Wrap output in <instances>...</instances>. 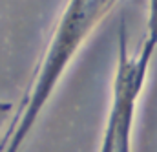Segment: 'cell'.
<instances>
[{
    "label": "cell",
    "instance_id": "7a4b0ae2",
    "mask_svg": "<svg viewBox=\"0 0 157 152\" xmlns=\"http://www.w3.org/2000/svg\"><path fill=\"white\" fill-rule=\"evenodd\" d=\"M154 53L155 48L143 44L141 51L132 55L128 51L124 20L121 22L117 66L112 84V101L99 152H132V130L135 121V110L141 92L144 88V81Z\"/></svg>",
    "mask_w": 157,
    "mask_h": 152
},
{
    "label": "cell",
    "instance_id": "6da1fadb",
    "mask_svg": "<svg viewBox=\"0 0 157 152\" xmlns=\"http://www.w3.org/2000/svg\"><path fill=\"white\" fill-rule=\"evenodd\" d=\"M119 0H68L60 18L51 33L44 57L40 59L31 86L28 88L17 115H13L2 143L0 152H20L29 138L35 123L48 106L57 90L66 68L75 59L82 44L93 30L110 15Z\"/></svg>",
    "mask_w": 157,
    "mask_h": 152
},
{
    "label": "cell",
    "instance_id": "3957f363",
    "mask_svg": "<svg viewBox=\"0 0 157 152\" xmlns=\"http://www.w3.org/2000/svg\"><path fill=\"white\" fill-rule=\"evenodd\" d=\"M146 38L143 44L157 50V0H148V24Z\"/></svg>",
    "mask_w": 157,
    "mask_h": 152
},
{
    "label": "cell",
    "instance_id": "277c9868",
    "mask_svg": "<svg viewBox=\"0 0 157 152\" xmlns=\"http://www.w3.org/2000/svg\"><path fill=\"white\" fill-rule=\"evenodd\" d=\"M11 119H13V105L9 101L0 99V143H2V138L6 134Z\"/></svg>",
    "mask_w": 157,
    "mask_h": 152
}]
</instances>
